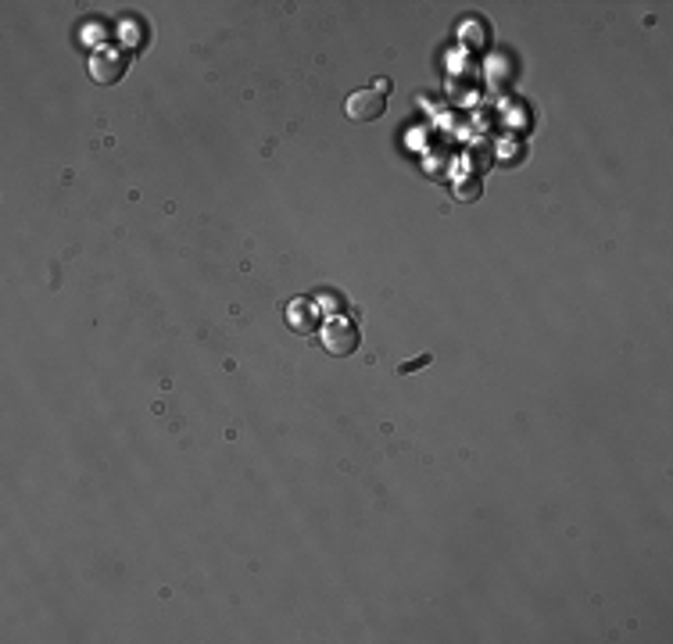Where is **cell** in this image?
Segmentation results:
<instances>
[{"label":"cell","mask_w":673,"mask_h":644,"mask_svg":"<svg viewBox=\"0 0 673 644\" xmlns=\"http://www.w3.org/2000/svg\"><path fill=\"white\" fill-rule=\"evenodd\" d=\"M126 57L122 54H115V50H101V54H93L90 57V75L97 79V83H104V86H111V83H118L122 75H126Z\"/></svg>","instance_id":"cell-3"},{"label":"cell","mask_w":673,"mask_h":644,"mask_svg":"<svg viewBox=\"0 0 673 644\" xmlns=\"http://www.w3.org/2000/svg\"><path fill=\"white\" fill-rule=\"evenodd\" d=\"M430 361H433V354L426 351V354H419V358H412V361H401V365H398V372H401V376H408V372H415V369H426Z\"/></svg>","instance_id":"cell-6"},{"label":"cell","mask_w":673,"mask_h":644,"mask_svg":"<svg viewBox=\"0 0 673 644\" xmlns=\"http://www.w3.org/2000/svg\"><path fill=\"white\" fill-rule=\"evenodd\" d=\"M344 111H347V118L351 122H358V126H365V122H376L383 111H387V93L383 90H354L351 97H347V104H344Z\"/></svg>","instance_id":"cell-2"},{"label":"cell","mask_w":673,"mask_h":644,"mask_svg":"<svg viewBox=\"0 0 673 644\" xmlns=\"http://www.w3.org/2000/svg\"><path fill=\"white\" fill-rule=\"evenodd\" d=\"M323 347L334 354V358H347V354H354L358 351V344H362V329H358V322L351 319V316H330V319H323Z\"/></svg>","instance_id":"cell-1"},{"label":"cell","mask_w":673,"mask_h":644,"mask_svg":"<svg viewBox=\"0 0 673 644\" xmlns=\"http://www.w3.org/2000/svg\"><path fill=\"white\" fill-rule=\"evenodd\" d=\"M319 322H323L319 319V309H316V301H309V298H298V301L287 309V326H291L294 333H302V336L323 329Z\"/></svg>","instance_id":"cell-4"},{"label":"cell","mask_w":673,"mask_h":644,"mask_svg":"<svg viewBox=\"0 0 673 644\" xmlns=\"http://www.w3.org/2000/svg\"><path fill=\"white\" fill-rule=\"evenodd\" d=\"M480 194H484V183H480L476 176H462V179L455 183V201H462V205L480 201Z\"/></svg>","instance_id":"cell-5"}]
</instances>
